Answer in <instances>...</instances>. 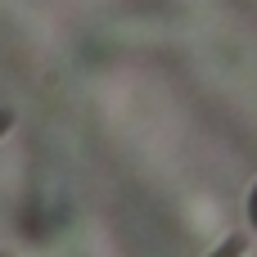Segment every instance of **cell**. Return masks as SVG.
I'll list each match as a JSON object with an SVG mask.
<instances>
[{
	"label": "cell",
	"instance_id": "1",
	"mask_svg": "<svg viewBox=\"0 0 257 257\" xmlns=\"http://www.w3.org/2000/svg\"><path fill=\"white\" fill-rule=\"evenodd\" d=\"M235 253H239V248H235V244H226V248H221L217 257H235Z\"/></svg>",
	"mask_w": 257,
	"mask_h": 257
}]
</instances>
